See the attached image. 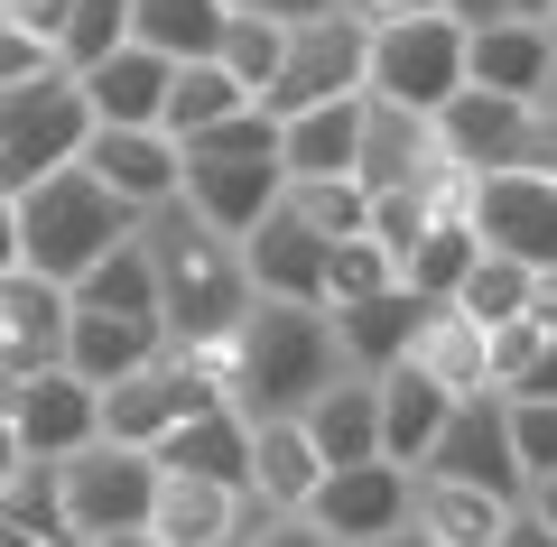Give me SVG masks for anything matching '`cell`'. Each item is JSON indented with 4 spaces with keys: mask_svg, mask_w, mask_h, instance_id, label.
Listing matches in <instances>:
<instances>
[{
    "mask_svg": "<svg viewBox=\"0 0 557 547\" xmlns=\"http://www.w3.org/2000/svg\"><path fill=\"white\" fill-rule=\"evenodd\" d=\"M139 251L159 270V334L168 352H223L251 315V278H242V251L223 233H205L186 204L139 223Z\"/></svg>",
    "mask_w": 557,
    "mask_h": 547,
    "instance_id": "1",
    "label": "cell"
},
{
    "mask_svg": "<svg viewBox=\"0 0 557 547\" xmlns=\"http://www.w3.org/2000/svg\"><path fill=\"white\" fill-rule=\"evenodd\" d=\"M223 362H233V409L242 418H298L325 381H344L325 307H270V297H251V315L223 344Z\"/></svg>",
    "mask_w": 557,
    "mask_h": 547,
    "instance_id": "2",
    "label": "cell"
},
{
    "mask_svg": "<svg viewBox=\"0 0 557 547\" xmlns=\"http://www.w3.org/2000/svg\"><path fill=\"white\" fill-rule=\"evenodd\" d=\"M10 214H20V278H38V288H75L94 260H112L121 241H139V214L121 196H102L84 167H57Z\"/></svg>",
    "mask_w": 557,
    "mask_h": 547,
    "instance_id": "3",
    "label": "cell"
},
{
    "mask_svg": "<svg viewBox=\"0 0 557 547\" xmlns=\"http://www.w3.org/2000/svg\"><path fill=\"white\" fill-rule=\"evenodd\" d=\"M84 139H94V112H84L75 75H38L20 94H0V204H20L28 186L75 167Z\"/></svg>",
    "mask_w": 557,
    "mask_h": 547,
    "instance_id": "4",
    "label": "cell"
},
{
    "mask_svg": "<svg viewBox=\"0 0 557 547\" xmlns=\"http://www.w3.org/2000/svg\"><path fill=\"white\" fill-rule=\"evenodd\" d=\"M362 94L437 121L446 102L465 94V28L446 20V10H428V20H391V28H372V65H362Z\"/></svg>",
    "mask_w": 557,
    "mask_h": 547,
    "instance_id": "5",
    "label": "cell"
},
{
    "mask_svg": "<svg viewBox=\"0 0 557 547\" xmlns=\"http://www.w3.org/2000/svg\"><path fill=\"white\" fill-rule=\"evenodd\" d=\"M362 65H372V28L354 10H325V20H288V57H278V84L260 94L270 121H298L317 102H354Z\"/></svg>",
    "mask_w": 557,
    "mask_h": 547,
    "instance_id": "6",
    "label": "cell"
},
{
    "mask_svg": "<svg viewBox=\"0 0 557 547\" xmlns=\"http://www.w3.org/2000/svg\"><path fill=\"white\" fill-rule=\"evenodd\" d=\"M57 492H65V538L94 547V538H121V529H149L159 464L149 455H121V446H84V455L57 464Z\"/></svg>",
    "mask_w": 557,
    "mask_h": 547,
    "instance_id": "7",
    "label": "cell"
},
{
    "mask_svg": "<svg viewBox=\"0 0 557 547\" xmlns=\"http://www.w3.org/2000/svg\"><path fill=\"white\" fill-rule=\"evenodd\" d=\"M465 223L483 251L520 260L530 278H557V176H465Z\"/></svg>",
    "mask_w": 557,
    "mask_h": 547,
    "instance_id": "8",
    "label": "cell"
},
{
    "mask_svg": "<svg viewBox=\"0 0 557 547\" xmlns=\"http://www.w3.org/2000/svg\"><path fill=\"white\" fill-rule=\"evenodd\" d=\"M0 418H10V446H20V464H65V455L102 446L94 390H84L75 372H28L20 390H0Z\"/></svg>",
    "mask_w": 557,
    "mask_h": 547,
    "instance_id": "9",
    "label": "cell"
},
{
    "mask_svg": "<svg viewBox=\"0 0 557 547\" xmlns=\"http://www.w3.org/2000/svg\"><path fill=\"white\" fill-rule=\"evenodd\" d=\"M307 529H317L325 547H381L409 529V473L399 464H344L317 483V501L298 510Z\"/></svg>",
    "mask_w": 557,
    "mask_h": 547,
    "instance_id": "10",
    "label": "cell"
},
{
    "mask_svg": "<svg viewBox=\"0 0 557 547\" xmlns=\"http://www.w3.org/2000/svg\"><path fill=\"white\" fill-rule=\"evenodd\" d=\"M278 196H288V176H278L270 158H186V176H177V204L205 223V233H223L233 251L270 223Z\"/></svg>",
    "mask_w": 557,
    "mask_h": 547,
    "instance_id": "11",
    "label": "cell"
},
{
    "mask_svg": "<svg viewBox=\"0 0 557 547\" xmlns=\"http://www.w3.org/2000/svg\"><path fill=\"white\" fill-rule=\"evenodd\" d=\"M446 149L428 112H399V102L362 94V149H354V186L362 196H391V186H446Z\"/></svg>",
    "mask_w": 557,
    "mask_h": 547,
    "instance_id": "12",
    "label": "cell"
},
{
    "mask_svg": "<svg viewBox=\"0 0 557 547\" xmlns=\"http://www.w3.org/2000/svg\"><path fill=\"white\" fill-rule=\"evenodd\" d=\"M84 176H94L102 196H121L131 204L139 223L149 214H168V204H177V176H186V149L168 130H94L84 139V158H75Z\"/></svg>",
    "mask_w": 557,
    "mask_h": 547,
    "instance_id": "13",
    "label": "cell"
},
{
    "mask_svg": "<svg viewBox=\"0 0 557 547\" xmlns=\"http://www.w3.org/2000/svg\"><path fill=\"white\" fill-rule=\"evenodd\" d=\"M437 483H465V492H493L502 510H520V464H511V436H502V399H456V418H446V436L428 446V464Z\"/></svg>",
    "mask_w": 557,
    "mask_h": 547,
    "instance_id": "14",
    "label": "cell"
},
{
    "mask_svg": "<svg viewBox=\"0 0 557 547\" xmlns=\"http://www.w3.org/2000/svg\"><path fill=\"white\" fill-rule=\"evenodd\" d=\"M242 278H251V297H270V307H325V241L288 214V196L270 204V223H260L251 241H242Z\"/></svg>",
    "mask_w": 557,
    "mask_h": 547,
    "instance_id": "15",
    "label": "cell"
},
{
    "mask_svg": "<svg viewBox=\"0 0 557 547\" xmlns=\"http://www.w3.org/2000/svg\"><path fill=\"white\" fill-rule=\"evenodd\" d=\"M548 75H557V47L548 28L530 20H493V28H465V84L474 94H502V102H548Z\"/></svg>",
    "mask_w": 557,
    "mask_h": 547,
    "instance_id": "16",
    "label": "cell"
},
{
    "mask_svg": "<svg viewBox=\"0 0 557 547\" xmlns=\"http://www.w3.org/2000/svg\"><path fill=\"white\" fill-rule=\"evenodd\" d=\"M520 130H530V102L474 94V84L437 112V149H446V167H456V176H502L520 158Z\"/></svg>",
    "mask_w": 557,
    "mask_h": 547,
    "instance_id": "17",
    "label": "cell"
},
{
    "mask_svg": "<svg viewBox=\"0 0 557 547\" xmlns=\"http://www.w3.org/2000/svg\"><path fill=\"white\" fill-rule=\"evenodd\" d=\"M418 315H428V297H409V288H381V297H362V307H335L325 325H335L344 372H354V381L399 372V362H409V344H418Z\"/></svg>",
    "mask_w": 557,
    "mask_h": 547,
    "instance_id": "18",
    "label": "cell"
},
{
    "mask_svg": "<svg viewBox=\"0 0 557 547\" xmlns=\"http://www.w3.org/2000/svg\"><path fill=\"white\" fill-rule=\"evenodd\" d=\"M65 307H75V297H65ZM168 352V334L159 325H121V315H65V352H57V372H75L84 390H112V381H131V372H149V362H159Z\"/></svg>",
    "mask_w": 557,
    "mask_h": 547,
    "instance_id": "19",
    "label": "cell"
},
{
    "mask_svg": "<svg viewBox=\"0 0 557 547\" xmlns=\"http://www.w3.org/2000/svg\"><path fill=\"white\" fill-rule=\"evenodd\" d=\"M168 75H177L168 57H149V47H121V57H102L94 75H75V94H84V112H94V130H159V112H168Z\"/></svg>",
    "mask_w": 557,
    "mask_h": 547,
    "instance_id": "20",
    "label": "cell"
},
{
    "mask_svg": "<svg viewBox=\"0 0 557 547\" xmlns=\"http://www.w3.org/2000/svg\"><path fill=\"white\" fill-rule=\"evenodd\" d=\"M298 427H307V446H317V464L325 473H344V464H381V390L372 381H325L317 399L298 409Z\"/></svg>",
    "mask_w": 557,
    "mask_h": 547,
    "instance_id": "21",
    "label": "cell"
},
{
    "mask_svg": "<svg viewBox=\"0 0 557 547\" xmlns=\"http://www.w3.org/2000/svg\"><path fill=\"white\" fill-rule=\"evenodd\" d=\"M242 520H251V492L159 473V501H149V538L159 547H242Z\"/></svg>",
    "mask_w": 557,
    "mask_h": 547,
    "instance_id": "22",
    "label": "cell"
},
{
    "mask_svg": "<svg viewBox=\"0 0 557 547\" xmlns=\"http://www.w3.org/2000/svg\"><path fill=\"white\" fill-rule=\"evenodd\" d=\"M159 473H186V483H223V492H251V418L242 409H196L159 455Z\"/></svg>",
    "mask_w": 557,
    "mask_h": 547,
    "instance_id": "23",
    "label": "cell"
},
{
    "mask_svg": "<svg viewBox=\"0 0 557 547\" xmlns=\"http://www.w3.org/2000/svg\"><path fill=\"white\" fill-rule=\"evenodd\" d=\"M317 483H325V464H317L298 418H251V501L270 520H298L317 501Z\"/></svg>",
    "mask_w": 557,
    "mask_h": 547,
    "instance_id": "24",
    "label": "cell"
},
{
    "mask_svg": "<svg viewBox=\"0 0 557 547\" xmlns=\"http://www.w3.org/2000/svg\"><path fill=\"white\" fill-rule=\"evenodd\" d=\"M362 149V94L354 102H317V112L278 121V176L288 186H325V176H354Z\"/></svg>",
    "mask_w": 557,
    "mask_h": 547,
    "instance_id": "25",
    "label": "cell"
},
{
    "mask_svg": "<svg viewBox=\"0 0 557 547\" xmlns=\"http://www.w3.org/2000/svg\"><path fill=\"white\" fill-rule=\"evenodd\" d=\"M372 390H381V464L418 473V464H428V446L446 436V418H456V399H446L437 381H418L409 362H399V372H381Z\"/></svg>",
    "mask_w": 557,
    "mask_h": 547,
    "instance_id": "26",
    "label": "cell"
},
{
    "mask_svg": "<svg viewBox=\"0 0 557 547\" xmlns=\"http://www.w3.org/2000/svg\"><path fill=\"white\" fill-rule=\"evenodd\" d=\"M409 372L437 381L446 399H493V362H483V325L456 307H428L418 315V344H409Z\"/></svg>",
    "mask_w": 557,
    "mask_h": 547,
    "instance_id": "27",
    "label": "cell"
},
{
    "mask_svg": "<svg viewBox=\"0 0 557 547\" xmlns=\"http://www.w3.org/2000/svg\"><path fill=\"white\" fill-rule=\"evenodd\" d=\"M511 510L493 492H465V483H437V473H409V529L428 547H493Z\"/></svg>",
    "mask_w": 557,
    "mask_h": 547,
    "instance_id": "28",
    "label": "cell"
},
{
    "mask_svg": "<svg viewBox=\"0 0 557 547\" xmlns=\"http://www.w3.org/2000/svg\"><path fill=\"white\" fill-rule=\"evenodd\" d=\"M483 260V241H474V223H465V186L437 204V223H428V241H418L409 260H399V288L409 297H428V307H446V297L465 288V270Z\"/></svg>",
    "mask_w": 557,
    "mask_h": 547,
    "instance_id": "29",
    "label": "cell"
},
{
    "mask_svg": "<svg viewBox=\"0 0 557 547\" xmlns=\"http://www.w3.org/2000/svg\"><path fill=\"white\" fill-rule=\"evenodd\" d=\"M223 0H131V47H149V57L168 65H205L223 47Z\"/></svg>",
    "mask_w": 557,
    "mask_h": 547,
    "instance_id": "30",
    "label": "cell"
},
{
    "mask_svg": "<svg viewBox=\"0 0 557 547\" xmlns=\"http://www.w3.org/2000/svg\"><path fill=\"white\" fill-rule=\"evenodd\" d=\"M65 297H75L84 315H121V325H159V270H149V251H139V241H121L112 260H94V270H84Z\"/></svg>",
    "mask_w": 557,
    "mask_h": 547,
    "instance_id": "31",
    "label": "cell"
},
{
    "mask_svg": "<svg viewBox=\"0 0 557 547\" xmlns=\"http://www.w3.org/2000/svg\"><path fill=\"white\" fill-rule=\"evenodd\" d=\"M233 112H251V102H242V84L223 75L214 57H205V65H177V75H168V112H159V130L186 149V139H205L214 121H233Z\"/></svg>",
    "mask_w": 557,
    "mask_h": 547,
    "instance_id": "32",
    "label": "cell"
},
{
    "mask_svg": "<svg viewBox=\"0 0 557 547\" xmlns=\"http://www.w3.org/2000/svg\"><path fill=\"white\" fill-rule=\"evenodd\" d=\"M539 288H548V278H530V270H520V260L483 251L474 270H465V288L446 297V307H456V315H474V325L493 334V325H511V315H530V307H539Z\"/></svg>",
    "mask_w": 557,
    "mask_h": 547,
    "instance_id": "33",
    "label": "cell"
},
{
    "mask_svg": "<svg viewBox=\"0 0 557 547\" xmlns=\"http://www.w3.org/2000/svg\"><path fill=\"white\" fill-rule=\"evenodd\" d=\"M456 186H465V176H446V186H391V196H372L362 241H372V251H391V270H399V260L428 241V223H437V204L456 196Z\"/></svg>",
    "mask_w": 557,
    "mask_h": 547,
    "instance_id": "34",
    "label": "cell"
},
{
    "mask_svg": "<svg viewBox=\"0 0 557 547\" xmlns=\"http://www.w3.org/2000/svg\"><path fill=\"white\" fill-rule=\"evenodd\" d=\"M278 57H288V28H278V20H251V10H233V20H223L214 65L242 84V102H260V94L278 84Z\"/></svg>",
    "mask_w": 557,
    "mask_h": 547,
    "instance_id": "35",
    "label": "cell"
},
{
    "mask_svg": "<svg viewBox=\"0 0 557 547\" xmlns=\"http://www.w3.org/2000/svg\"><path fill=\"white\" fill-rule=\"evenodd\" d=\"M121 47H131V0H75V20L57 28V75H94Z\"/></svg>",
    "mask_w": 557,
    "mask_h": 547,
    "instance_id": "36",
    "label": "cell"
},
{
    "mask_svg": "<svg viewBox=\"0 0 557 547\" xmlns=\"http://www.w3.org/2000/svg\"><path fill=\"white\" fill-rule=\"evenodd\" d=\"M0 520L28 529V538L75 547V538H65V492H57V464H10V473H0Z\"/></svg>",
    "mask_w": 557,
    "mask_h": 547,
    "instance_id": "37",
    "label": "cell"
},
{
    "mask_svg": "<svg viewBox=\"0 0 557 547\" xmlns=\"http://www.w3.org/2000/svg\"><path fill=\"white\" fill-rule=\"evenodd\" d=\"M288 214H298L307 233L335 251V241H362V223H372V196H362L354 176H325V186H288Z\"/></svg>",
    "mask_w": 557,
    "mask_h": 547,
    "instance_id": "38",
    "label": "cell"
},
{
    "mask_svg": "<svg viewBox=\"0 0 557 547\" xmlns=\"http://www.w3.org/2000/svg\"><path fill=\"white\" fill-rule=\"evenodd\" d=\"M502 436H511L520 483H548L557 473V399H502Z\"/></svg>",
    "mask_w": 557,
    "mask_h": 547,
    "instance_id": "39",
    "label": "cell"
},
{
    "mask_svg": "<svg viewBox=\"0 0 557 547\" xmlns=\"http://www.w3.org/2000/svg\"><path fill=\"white\" fill-rule=\"evenodd\" d=\"M381 288H399L391 251H372V241H335V251H325V315L362 307V297H381Z\"/></svg>",
    "mask_w": 557,
    "mask_h": 547,
    "instance_id": "40",
    "label": "cell"
},
{
    "mask_svg": "<svg viewBox=\"0 0 557 547\" xmlns=\"http://www.w3.org/2000/svg\"><path fill=\"white\" fill-rule=\"evenodd\" d=\"M539 352H548L539 315H511V325H493V334H483V362H493V399H511L520 381L539 372Z\"/></svg>",
    "mask_w": 557,
    "mask_h": 547,
    "instance_id": "41",
    "label": "cell"
},
{
    "mask_svg": "<svg viewBox=\"0 0 557 547\" xmlns=\"http://www.w3.org/2000/svg\"><path fill=\"white\" fill-rule=\"evenodd\" d=\"M186 158H270V167H278V121H270V112L251 102V112L214 121L205 139H186Z\"/></svg>",
    "mask_w": 557,
    "mask_h": 547,
    "instance_id": "42",
    "label": "cell"
},
{
    "mask_svg": "<svg viewBox=\"0 0 557 547\" xmlns=\"http://www.w3.org/2000/svg\"><path fill=\"white\" fill-rule=\"evenodd\" d=\"M38 75H57V57H47L38 38H20V28L0 20V94H20V84H38Z\"/></svg>",
    "mask_w": 557,
    "mask_h": 547,
    "instance_id": "43",
    "label": "cell"
},
{
    "mask_svg": "<svg viewBox=\"0 0 557 547\" xmlns=\"http://www.w3.org/2000/svg\"><path fill=\"white\" fill-rule=\"evenodd\" d=\"M0 20L20 28V38H38L47 57H57V28L75 20V0H0Z\"/></svg>",
    "mask_w": 557,
    "mask_h": 547,
    "instance_id": "44",
    "label": "cell"
},
{
    "mask_svg": "<svg viewBox=\"0 0 557 547\" xmlns=\"http://www.w3.org/2000/svg\"><path fill=\"white\" fill-rule=\"evenodd\" d=\"M511 167H520V176H557V112H548V102L530 112V130H520V158H511Z\"/></svg>",
    "mask_w": 557,
    "mask_h": 547,
    "instance_id": "45",
    "label": "cell"
},
{
    "mask_svg": "<svg viewBox=\"0 0 557 547\" xmlns=\"http://www.w3.org/2000/svg\"><path fill=\"white\" fill-rule=\"evenodd\" d=\"M223 10H251V20H325V10H344V0H223Z\"/></svg>",
    "mask_w": 557,
    "mask_h": 547,
    "instance_id": "46",
    "label": "cell"
},
{
    "mask_svg": "<svg viewBox=\"0 0 557 547\" xmlns=\"http://www.w3.org/2000/svg\"><path fill=\"white\" fill-rule=\"evenodd\" d=\"M344 10H354L362 28H391V20H428L437 0H344Z\"/></svg>",
    "mask_w": 557,
    "mask_h": 547,
    "instance_id": "47",
    "label": "cell"
},
{
    "mask_svg": "<svg viewBox=\"0 0 557 547\" xmlns=\"http://www.w3.org/2000/svg\"><path fill=\"white\" fill-rule=\"evenodd\" d=\"M242 547H325V538H317L307 520H270V510H260V529H251Z\"/></svg>",
    "mask_w": 557,
    "mask_h": 547,
    "instance_id": "48",
    "label": "cell"
},
{
    "mask_svg": "<svg viewBox=\"0 0 557 547\" xmlns=\"http://www.w3.org/2000/svg\"><path fill=\"white\" fill-rule=\"evenodd\" d=\"M493 547H557V538H548V529L530 520V510H511V520H502V538H493Z\"/></svg>",
    "mask_w": 557,
    "mask_h": 547,
    "instance_id": "49",
    "label": "cell"
},
{
    "mask_svg": "<svg viewBox=\"0 0 557 547\" xmlns=\"http://www.w3.org/2000/svg\"><path fill=\"white\" fill-rule=\"evenodd\" d=\"M520 510H530V520H539V529L557 538V473H548V483H530V492H520Z\"/></svg>",
    "mask_w": 557,
    "mask_h": 547,
    "instance_id": "50",
    "label": "cell"
},
{
    "mask_svg": "<svg viewBox=\"0 0 557 547\" xmlns=\"http://www.w3.org/2000/svg\"><path fill=\"white\" fill-rule=\"evenodd\" d=\"M437 10H446L456 28H493V20H502V0H437Z\"/></svg>",
    "mask_w": 557,
    "mask_h": 547,
    "instance_id": "51",
    "label": "cell"
},
{
    "mask_svg": "<svg viewBox=\"0 0 557 547\" xmlns=\"http://www.w3.org/2000/svg\"><path fill=\"white\" fill-rule=\"evenodd\" d=\"M0 278H20V214L0 204Z\"/></svg>",
    "mask_w": 557,
    "mask_h": 547,
    "instance_id": "52",
    "label": "cell"
},
{
    "mask_svg": "<svg viewBox=\"0 0 557 547\" xmlns=\"http://www.w3.org/2000/svg\"><path fill=\"white\" fill-rule=\"evenodd\" d=\"M502 20H530V28H548V20H557V0H502Z\"/></svg>",
    "mask_w": 557,
    "mask_h": 547,
    "instance_id": "53",
    "label": "cell"
},
{
    "mask_svg": "<svg viewBox=\"0 0 557 547\" xmlns=\"http://www.w3.org/2000/svg\"><path fill=\"white\" fill-rule=\"evenodd\" d=\"M530 315H539V334H548V352H557V278L539 288V307H530Z\"/></svg>",
    "mask_w": 557,
    "mask_h": 547,
    "instance_id": "54",
    "label": "cell"
},
{
    "mask_svg": "<svg viewBox=\"0 0 557 547\" xmlns=\"http://www.w3.org/2000/svg\"><path fill=\"white\" fill-rule=\"evenodd\" d=\"M0 547H57V538H28V529H10V520H0Z\"/></svg>",
    "mask_w": 557,
    "mask_h": 547,
    "instance_id": "55",
    "label": "cell"
},
{
    "mask_svg": "<svg viewBox=\"0 0 557 547\" xmlns=\"http://www.w3.org/2000/svg\"><path fill=\"white\" fill-rule=\"evenodd\" d=\"M94 547H159L149 529H121V538H94Z\"/></svg>",
    "mask_w": 557,
    "mask_h": 547,
    "instance_id": "56",
    "label": "cell"
},
{
    "mask_svg": "<svg viewBox=\"0 0 557 547\" xmlns=\"http://www.w3.org/2000/svg\"><path fill=\"white\" fill-rule=\"evenodd\" d=\"M381 547H428V538H418V529H399V538H381Z\"/></svg>",
    "mask_w": 557,
    "mask_h": 547,
    "instance_id": "57",
    "label": "cell"
},
{
    "mask_svg": "<svg viewBox=\"0 0 557 547\" xmlns=\"http://www.w3.org/2000/svg\"><path fill=\"white\" fill-rule=\"evenodd\" d=\"M548 47H557V20H548ZM548 112H557V75H548Z\"/></svg>",
    "mask_w": 557,
    "mask_h": 547,
    "instance_id": "58",
    "label": "cell"
}]
</instances>
